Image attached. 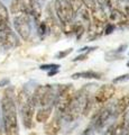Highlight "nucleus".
Returning <instances> with one entry per match:
<instances>
[{
	"label": "nucleus",
	"mask_w": 129,
	"mask_h": 135,
	"mask_svg": "<svg viewBox=\"0 0 129 135\" xmlns=\"http://www.w3.org/2000/svg\"><path fill=\"white\" fill-rule=\"evenodd\" d=\"M116 94V87L113 84H103L100 86L93 94V99L95 105L103 106L109 101Z\"/></svg>",
	"instance_id": "obj_9"
},
{
	"label": "nucleus",
	"mask_w": 129,
	"mask_h": 135,
	"mask_svg": "<svg viewBox=\"0 0 129 135\" xmlns=\"http://www.w3.org/2000/svg\"><path fill=\"white\" fill-rule=\"evenodd\" d=\"M112 116H113V106H112V104L108 105V106L103 105V107L100 108L97 113H93L91 124L93 125L95 132H99L100 129H102L103 126L106 125V123Z\"/></svg>",
	"instance_id": "obj_8"
},
{
	"label": "nucleus",
	"mask_w": 129,
	"mask_h": 135,
	"mask_svg": "<svg viewBox=\"0 0 129 135\" xmlns=\"http://www.w3.org/2000/svg\"><path fill=\"white\" fill-rule=\"evenodd\" d=\"M60 72V69H55V70H51V71H47V75L48 77H53Z\"/></svg>",
	"instance_id": "obj_30"
},
{
	"label": "nucleus",
	"mask_w": 129,
	"mask_h": 135,
	"mask_svg": "<svg viewBox=\"0 0 129 135\" xmlns=\"http://www.w3.org/2000/svg\"><path fill=\"white\" fill-rule=\"evenodd\" d=\"M128 55H129V53H128Z\"/></svg>",
	"instance_id": "obj_38"
},
{
	"label": "nucleus",
	"mask_w": 129,
	"mask_h": 135,
	"mask_svg": "<svg viewBox=\"0 0 129 135\" xmlns=\"http://www.w3.org/2000/svg\"><path fill=\"white\" fill-rule=\"evenodd\" d=\"M56 96V89L51 84H45V86H38L34 90L30 98L34 103L35 107H44L53 105Z\"/></svg>",
	"instance_id": "obj_4"
},
{
	"label": "nucleus",
	"mask_w": 129,
	"mask_h": 135,
	"mask_svg": "<svg viewBox=\"0 0 129 135\" xmlns=\"http://www.w3.org/2000/svg\"><path fill=\"white\" fill-rule=\"evenodd\" d=\"M16 101L19 105L20 115H22L23 125L27 129H30L34 127V114H35V105L33 103L30 96L26 91L20 90L17 95Z\"/></svg>",
	"instance_id": "obj_3"
},
{
	"label": "nucleus",
	"mask_w": 129,
	"mask_h": 135,
	"mask_svg": "<svg viewBox=\"0 0 129 135\" xmlns=\"http://www.w3.org/2000/svg\"><path fill=\"white\" fill-rule=\"evenodd\" d=\"M83 3H84V6L88 8L90 12H92L95 10V8H97V0H83Z\"/></svg>",
	"instance_id": "obj_24"
},
{
	"label": "nucleus",
	"mask_w": 129,
	"mask_h": 135,
	"mask_svg": "<svg viewBox=\"0 0 129 135\" xmlns=\"http://www.w3.org/2000/svg\"><path fill=\"white\" fill-rule=\"evenodd\" d=\"M108 19L110 20V23H112L115 26L118 27H126L129 26V18L123 11L117 9V8H111V10L109 11V16Z\"/></svg>",
	"instance_id": "obj_10"
},
{
	"label": "nucleus",
	"mask_w": 129,
	"mask_h": 135,
	"mask_svg": "<svg viewBox=\"0 0 129 135\" xmlns=\"http://www.w3.org/2000/svg\"><path fill=\"white\" fill-rule=\"evenodd\" d=\"M116 2H117L119 6H123L125 7L129 2V0H116Z\"/></svg>",
	"instance_id": "obj_31"
},
{
	"label": "nucleus",
	"mask_w": 129,
	"mask_h": 135,
	"mask_svg": "<svg viewBox=\"0 0 129 135\" xmlns=\"http://www.w3.org/2000/svg\"><path fill=\"white\" fill-rule=\"evenodd\" d=\"M3 129L6 135H19L16 99L11 89H7L1 99Z\"/></svg>",
	"instance_id": "obj_1"
},
{
	"label": "nucleus",
	"mask_w": 129,
	"mask_h": 135,
	"mask_svg": "<svg viewBox=\"0 0 129 135\" xmlns=\"http://www.w3.org/2000/svg\"><path fill=\"white\" fill-rule=\"evenodd\" d=\"M97 6L101 10H103L106 14H109V11L112 8L111 0H97Z\"/></svg>",
	"instance_id": "obj_19"
},
{
	"label": "nucleus",
	"mask_w": 129,
	"mask_h": 135,
	"mask_svg": "<svg viewBox=\"0 0 129 135\" xmlns=\"http://www.w3.org/2000/svg\"><path fill=\"white\" fill-rule=\"evenodd\" d=\"M27 135H38L37 133H35V132H30L29 134H27Z\"/></svg>",
	"instance_id": "obj_36"
},
{
	"label": "nucleus",
	"mask_w": 129,
	"mask_h": 135,
	"mask_svg": "<svg viewBox=\"0 0 129 135\" xmlns=\"http://www.w3.org/2000/svg\"><path fill=\"white\" fill-rule=\"evenodd\" d=\"M61 65L60 64H55V63H51V64H42L39 66L40 70L43 71H51V70H55V69H60Z\"/></svg>",
	"instance_id": "obj_25"
},
{
	"label": "nucleus",
	"mask_w": 129,
	"mask_h": 135,
	"mask_svg": "<svg viewBox=\"0 0 129 135\" xmlns=\"http://www.w3.org/2000/svg\"><path fill=\"white\" fill-rule=\"evenodd\" d=\"M0 20L9 23V12H8L7 7L1 1H0Z\"/></svg>",
	"instance_id": "obj_20"
},
{
	"label": "nucleus",
	"mask_w": 129,
	"mask_h": 135,
	"mask_svg": "<svg viewBox=\"0 0 129 135\" xmlns=\"http://www.w3.org/2000/svg\"><path fill=\"white\" fill-rule=\"evenodd\" d=\"M71 78L76 80V79H86V80H101L102 79V73L95 72L92 70L88 71H81V72H75L71 75Z\"/></svg>",
	"instance_id": "obj_14"
},
{
	"label": "nucleus",
	"mask_w": 129,
	"mask_h": 135,
	"mask_svg": "<svg viewBox=\"0 0 129 135\" xmlns=\"http://www.w3.org/2000/svg\"><path fill=\"white\" fill-rule=\"evenodd\" d=\"M125 135H129V124H126V127H125Z\"/></svg>",
	"instance_id": "obj_35"
},
{
	"label": "nucleus",
	"mask_w": 129,
	"mask_h": 135,
	"mask_svg": "<svg viewBox=\"0 0 129 135\" xmlns=\"http://www.w3.org/2000/svg\"><path fill=\"white\" fill-rule=\"evenodd\" d=\"M12 16H14L12 23L17 34L24 41H28L32 34V17L26 11L18 12Z\"/></svg>",
	"instance_id": "obj_5"
},
{
	"label": "nucleus",
	"mask_w": 129,
	"mask_h": 135,
	"mask_svg": "<svg viewBox=\"0 0 129 135\" xmlns=\"http://www.w3.org/2000/svg\"><path fill=\"white\" fill-rule=\"evenodd\" d=\"M123 10H125L123 12H125V14H126V15H127V17H128V18H129V2L127 3V5H126V6H125V7H123Z\"/></svg>",
	"instance_id": "obj_32"
},
{
	"label": "nucleus",
	"mask_w": 129,
	"mask_h": 135,
	"mask_svg": "<svg viewBox=\"0 0 129 135\" xmlns=\"http://www.w3.org/2000/svg\"><path fill=\"white\" fill-rule=\"evenodd\" d=\"M94 133H95V129H94V127H93V125L90 123V125L86 127L83 132L80 134V135H94Z\"/></svg>",
	"instance_id": "obj_28"
},
{
	"label": "nucleus",
	"mask_w": 129,
	"mask_h": 135,
	"mask_svg": "<svg viewBox=\"0 0 129 135\" xmlns=\"http://www.w3.org/2000/svg\"><path fill=\"white\" fill-rule=\"evenodd\" d=\"M54 12L61 26L74 20V11L69 0H54Z\"/></svg>",
	"instance_id": "obj_6"
},
{
	"label": "nucleus",
	"mask_w": 129,
	"mask_h": 135,
	"mask_svg": "<svg viewBox=\"0 0 129 135\" xmlns=\"http://www.w3.org/2000/svg\"><path fill=\"white\" fill-rule=\"evenodd\" d=\"M116 26L112 23H106L105 25V29H103V34L105 35H110V34L115 31Z\"/></svg>",
	"instance_id": "obj_26"
},
{
	"label": "nucleus",
	"mask_w": 129,
	"mask_h": 135,
	"mask_svg": "<svg viewBox=\"0 0 129 135\" xmlns=\"http://www.w3.org/2000/svg\"><path fill=\"white\" fill-rule=\"evenodd\" d=\"M61 118L55 115L51 119L45 122L44 125V133L46 135H59L61 131Z\"/></svg>",
	"instance_id": "obj_12"
},
{
	"label": "nucleus",
	"mask_w": 129,
	"mask_h": 135,
	"mask_svg": "<svg viewBox=\"0 0 129 135\" xmlns=\"http://www.w3.org/2000/svg\"><path fill=\"white\" fill-rule=\"evenodd\" d=\"M25 11V7H24V1L23 0H11L10 3V12L12 15L18 14V12Z\"/></svg>",
	"instance_id": "obj_17"
},
{
	"label": "nucleus",
	"mask_w": 129,
	"mask_h": 135,
	"mask_svg": "<svg viewBox=\"0 0 129 135\" xmlns=\"http://www.w3.org/2000/svg\"><path fill=\"white\" fill-rule=\"evenodd\" d=\"M120 59H121V54L118 53L116 50L110 51V52L106 53V61H108V62L117 61V60H120Z\"/></svg>",
	"instance_id": "obj_21"
},
{
	"label": "nucleus",
	"mask_w": 129,
	"mask_h": 135,
	"mask_svg": "<svg viewBox=\"0 0 129 135\" xmlns=\"http://www.w3.org/2000/svg\"><path fill=\"white\" fill-rule=\"evenodd\" d=\"M53 105H49V106H44V107H39L38 110L36 112V122L37 123H45L47 122L51 115L53 113Z\"/></svg>",
	"instance_id": "obj_15"
},
{
	"label": "nucleus",
	"mask_w": 129,
	"mask_h": 135,
	"mask_svg": "<svg viewBox=\"0 0 129 135\" xmlns=\"http://www.w3.org/2000/svg\"><path fill=\"white\" fill-rule=\"evenodd\" d=\"M20 44L18 36L9 26V23L0 20V46L3 49H12Z\"/></svg>",
	"instance_id": "obj_7"
},
{
	"label": "nucleus",
	"mask_w": 129,
	"mask_h": 135,
	"mask_svg": "<svg viewBox=\"0 0 129 135\" xmlns=\"http://www.w3.org/2000/svg\"><path fill=\"white\" fill-rule=\"evenodd\" d=\"M35 25H36L37 34L39 35L40 38H43V37L48 33L46 23H45V22H40V19H39V20H35Z\"/></svg>",
	"instance_id": "obj_18"
},
{
	"label": "nucleus",
	"mask_w": 129,
	"mask_h": 135,
	"mask_svg": "<svg viewBox=\"0 0 129 135\" xmlns=\"http://www.w3.org/2000/svg\"><path fill=\"white\" fill-rule=\"evenodd\" d=\"M76 90L74 89L73 84H60L56 88V96L54 100V108L55 115L59 116L61 119L65 114L66 109L70 106L71 101L74 98Z\"/></svg>",
	"instance_id": "obj_2"
},
{
	"label": "nucleus",
	"mask_w": 129,
	"mask_h": 135,
	"mask_svg": "<svg viewBox=\"0 0 129 135\" xmlns=\"http://www.w3.org/2000/svg\"><path fill=\"white\" fill-rule=\"evenodd\" d=\"M129 80V73H125L121 75H118L116 77L115 79H112V84H117V83H122V82H126Z\"/></svg>",
	"instance_id": "obj_23"
},
{
	"label": "nucleus",
	"mask_w": 129,
	"mask_h": 135,
	"mask_svg": "<svg viewBox=\"0 0 129 135\" xmlns=\"http://www.w3.org/2000/svg\"><path fill=\"white\" fill-rule=\"evenodd\" d=\"M105 135H112V125H111L110 127H109V128H108V129L106 131Z\"/></svg>",
	"instance_id": "obj_34"
},
{
	"label": "nucleus",
	"mask_w": 129,
	"mask_h": 135,
	"mask_svg": "<svg viewBox=\"0 0 129 135\" xmlns=\"http://www.w3.org/2000/svg\"><path fill=\"white\" fill-rule=\"evenodd\" d=\"M112 106H113V116L119 117L123 115L129 108V94L121 96L115 104H112Z\"/></svg>",
	"instance_id": "obj_13"
},
{
	"label": "nucleus",
	"mask_w": 129,
	"mask_h": 135,
	"mask_svg": "<svg viewBox=\"0 0 129 135\" xmlns=\"http://www.w3.org/2000/svg\"><path fill=\"white\" fill-rule=\"evenodd\" d=\"M125 127H126V113L119 116L118 122L112 125V135H125Z\"/></svg>",
	"instance_id": "obj_16"
},
{
	"label": "nucleus",
	"mask_w": 129,
	"mask_h": 135,
	"mask_svg": "<svg viewBox=\"0 0 129 135\" xmlns=\"http://www.w3.org/2000/svg\"><path fill=\"white\" fill-rule=\"evenodd\" d=\"M127 66H128V68H129V61H128V62H127Z\"/></svg>",
	"instance_id": "obj_37"
},
{
	"label": "nucleus",
	"mask_w": 129,
	"mask_h": 135,
	"mask_svg": "<svg viewBox=\"0 0 129 135\" xmlns=\"http://www.w3.org/2000/svg\"><path fill=\"white\" fill-rule=\"evenodd\" d=\"M98 47L97 46H85V47H82L80 50H78V53H91L93 52V51H95Z\"/></svg>",
	"instance_id": "obj_29"
},
{
	"label": "nucleus",
	"mask_w": 129,
	"mask_h": 135,
	"mask_svg": "<svg viewBox=\"0 0 129 135\" xmlns=\"http://www.w3.org/2000/svg\"><path fill=\"white\" fill-rule=\"evenodd\" d=\"M25 11L33 19L39 20L42 16V3L40 0H23Z\"/></svg>",
	"instance_id": "obj_11"
},
{
	"label": "nucleus",
	"mask_w": 129,
	"mask_h": 135,
	"mask_svg": "<svg viewBox=\"0 0 129 135\" xmlns=\"http://www.w3.org/2000/svg\"><path fill=\"white\" fill-rule=\"evenodd\" d=\"M88 56H89V53H79L75 57L72 59V62H81V61H84V60L88 59Z\"/></svg>",
	"instance_id": "obj_27"
},
{
	"label": "nucleus",
	"mask_w": 129,
	"mask_h": 135,
	"mask_svg": "<svg viewBox=\"0 0 129 135\" xmlns=\"http://www.w3.org/2000/svg\"><path fill=\"white\" fill-rule=\"evenodd\" d=\"M9 83V80L8 79H5V80H2V81H0V87H2V86H6V84Z\"/></svg>",
	"instance_id": "obj_33"
},
{
	"label": "nucleus",
	"mask_w": 129,
	"mask_h": 135,
	"mask_svg": "<svg viewBox=\"0 0 129 135\" xmlns=\"http://www.w3.org/2000/svg\"><path fill=\"white\" fill-rule=\"evenodd\" d=\"M73 52V49L70 47V49H66V50H63V51H60L55 54V59L56 60H61V59H65L68 55H70L71 53Z\"/></svg>",
	"instance_id": "obj_22"
}]
</instances>
